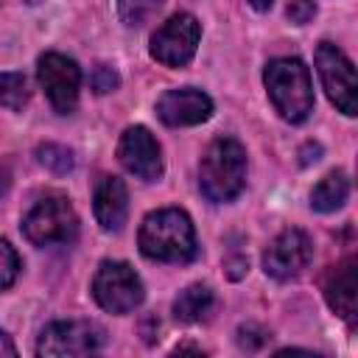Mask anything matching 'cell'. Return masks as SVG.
<instances>
[{
    "label": "cell",
    "mask_w": 358,
    "mask_h": 358,
    "mask_svg": "<svg viewBox=\"0 0 358 358\" xmlns=\"http://www.w3.org/2000/svg\"><path fill=\"white\" fill-rule=\"evenodd\" d=\"M137 243L148 260L159 263H190L199 255L193 221L185 210L176 207L148 213L140 227Z\"/></svg>",
    "instance_id": "cell-1"
},
{
    "label": "cell",
    "mask_w": 358,
    "mask_h": 358,
    "mask_svg": "<svg viewBox=\"0 0 358 358\" xmlns=\"http://www.w3.org/2000/svg\"><path fill=\"white\" fill-rule=\"evenodd\" d=\"M246 185V151L235 137H218L199 162V187L210 201H232Z\"/></svg>",
    "instance_id": "cell-2"
},
{
    "label": "cell",
    "mask_w": 358,
    "mask_h": 358,
    "mask_svg": "<svg viewBox=\"0 0 358 358\" xmlns=\"http://www.w3.org/2000/svg\"><path fill=\"white\" fill-rule=\"evenodd\" d=\"M263 81H266V90H268V98H271L274 109L285 120L302 123L313 112L310 73L299 59L285 56V59L268 62L266 73H263Z\"/></svg>",
    "instance_id": "cell-3"
},
{
    "label": "cell",
    "mask_w": 358,
    "mask_h": 358,
    "mask_svg": "<svg viewBox=\"0 0 358 358\" xmlns=\"http://www.w3.org/2000/svg\"><path fill=\"white\" fill-rule=\"evenodd\" d=\"M22 235L34 246L70 243L78 235V215L67 201V196L50 193L39 199L22 218Z\"/></svg>",
    "instance_id": "cell-4"
},
{
    "label": "cell",
    "mask_w": 358,
    "mask_h": 358,
    "mask_svg": "<svg viewBox=\"0 0 358 358\" xmlns=\"http://www.w3.org/2000/svg\"><path fill=\"white\" fill-rule=\"evenodd\" d=\"M95 302L109 313H129L143 302V282L123 260H103L92 280Z\"/></svg>",
    "instance_id": "cell-5"
},
{
    "label": "cell",
    "mask_w": 358,
    "mask_h": 358,
    "mask_svg": "<svg viewBox=\"0 0 358 358\" xmlns=\"http://www.w3.org/2000/svg\"><path fill=\"white\" fill-rule=\"evenodd\" d=\"M316 70H319V78H322V87H324L327 98L344 115H355L358 112L355 67L344 56V50L336 48V45H330V42H322L316 48Z\"/></svg>",
    "instance_id": "cell-6"
},
{
    "label": "cell",
    "mask_w": 358,
    "mask_h": 358,
    "mask_svg": "<svg viewBox=\"0 0 358 358\" xmlns=\"http://www.w3.org/2000/svg\"><path fill=\"white\" fill-rule=\"evenodd\" d=\"M199 20L193 14H173L151 36V56L165 67H185L199 48Z\"/></svg>",
    "instance_id": "cell-7"
},
{
    "label": "cell",
    "mask_w": 358,
    "mask_h": 358,
    "mask_svg": "<svg viewBox=\"0 0 358 358\" xmlns=\"http://www.w3.org/2000/svg\"><path fill=\"white\" fill-rule=\"evenodd\" d=\"M36 76H39V84H42L50 106L59 115H70L78 103V90H81L78 64L62 53H45V56H39Z\"/></svg>",
    "instance_id": "cell-8"
},
{
    "label": "cell",
    "mask_w": 358,
    "mask_h": 358,
    "mask_svg": "<svg viewBox=\"0 0 358 358\" xmlns=\"http://www.w3.org/2000/svg\"><path fill=\"white\" fill-rule=\"evenodd\" d=\"M313 260V241L302 229L280 232L268 249L263 252V268L274 280H294L299 277Z\"/></svg>",
    "instance_id": "cell-9"
},
{
    "label": "cell",
    "mask_w": 358,
    "mask_h": 358,
    "mask_svg": "<svg viewBox=\"0 0 358 358\" xmlns=\"http://www.w3.org/2000/svg\"><path fill=\"white\" fill-rule=\"evenodd\" d=\"M103 336L90 322H53L42 330L36 352L48 358H64V355H90L101 347Z\"/></svg>",
    "instance_id": "cell-10"
},
{
    "label": "cell",
    "mask_w": 358,
    "mask_h": 358,
    "mask_svg": "<svg viewBox=\"0 0 358 358\" xmlns=\"http://www.w3.org/2000/svg\"><path fill=\"white\" fill-rule=\"evenodd\" d=\"M117 159L131 176L143 182H157L162 176V151L145 126H129L120 134Z\"/></svg>",
    "instance_id": "cell-11"
},
{
    "label": "cell",
    "mask_w": 358,
    "mask_h": 358,
    "mask_svg": "<svg viewBox=\"0 0 358 358\" xmlns=\"http://www.w3.org/2000/svg\"><path fill=\"white\" fill-rule=\"evenodd\" d=\"M157 115L165 126H196L204 123L213 115V101L201 90L182 87V90H168L157 101Z\"/></svg>",
    "instance_id": "cell-12"
},
{
    "label": "cell",
    "mask_w": 358,
    "mask_h": 358,
    "mask_svg": "<svg viewBox=\"0 0 358 358\" xmlns=\"http://www.w3.org/2000/svg\"><path fill=\"white\" fill-rule=\"evenodd\" d=\"M324 299L327 305L347 319L350 324L355 322V310H358V280H355V257H344L341 263H336L327 277H324Z\"/></svg>",
    "instance_id": "cell-13"
},
{
    "label": "cell",
    "mask_w": 358,
    "mask_h": 358,
    "mask_svg": "<svg viewBox=\"0 0 358 358\" xmlns=\"http://www.w3.org/2000/svg\"><path fill=\"white\" fill-rule=\"evenodd\" d=\"M92 210H95V218H98L101 229L117 232L126 224V215H129V193H126L123 179L103 176L98 182V187H95Z\"/></svg>",
    "instance_id": "cell-14"
},
{
    "label": "cell",
    "mask_w": 358,
    "mask_h": 358,
    "mask_svg": "<svg viewBox=\"0 0 358 358\" xmlns=\"http://www.w3.org/2000/svg\"><path fill=\"white\" fill-rule=\"evenodd\" d=\"M350 196V179L344 171H330L310 193V207L319 213H333L338 210Z\"/></svg>",
    "instance_id": "cell-15"
},
{
    "label": "cell",
    "mask_w": 358,
    "mask_h": 358,
    "mask_svg": "<svg viewBox=\"0 0 358 358\" xmlns=\"http://www.w3.org/2000/svg\"><path fill=\"white\" fill-rule=\"evenodd\" d=\"M213 305H215V296H213V291L207 285H190L173 299V316L179 322H187V324L190 322H201V319L210 316Z\"/></svg>",
    "instance_id": "cell-16"
},
{
    "label": "cell",
    "mask_w": 358,
    "mask_h": 358,
    "mask_svg": "<svg viewBox=\"0 0 358 358\" xmlns=\"http://www.w3.org/2000/svg\"><path fill=\"white\" fill-rule=\"evenodd\" d=\"M36 162L45 165L53 173H70L73 165H76L73 151L64 148V145H59V143H42V145H36Z\"/></svg>",
    "instance_id": "cell-17"
},
{
    "label": "cell",
    "mask_w": 358,
    "mask_h": 358,
    "mask_svg": "<svg viewBox=\"0 0 358 358\" xmlns=\"http://www.w3.org/2000/svg\"><path fill=\"white\" fill-rule=\"evenodd\" d=\"M0 103L8 109H22L28 103V84L22 73H0Z\"/></svg>",
    "instance_id": "cell-18"
},
{
    "label": "cell",
    "mask_w": 358,
    "mask_h": 358,
    "mask_svg": "<svg viewBox=\"0 0 358 358\" xmlns=\"http://www.w3.org/2000/svg\"><path fill=\"white\" fill-rule=\"evenodd\" d=\"M162 6V0H117V8H120V20L129 25V28H140L145 25L157 8Z\"/></svg>",
    "instance_id": "cell-19"
},
{
    "label": "cell",
    "mask_w": 358,
    "mask_h": 358,
    "mask_svg": "<svg viewBox=\"0 0 358 358\" xmlns=\"http://www.w3.org/2000/svg\"><path fill=\"white\" fill-rule=\"evenodd\" d=\"M20 274V257L17 252L8 246V241L0 238V291H6Z\"/></svg>",
    "instance_id": "cell-20"
},
{
    "label": "cell",
    "mask_w": 358,
    "mask_h": 358,
    "mask_svg": "<svg viewBox=\"0 0 358 358\" xmlns=\"http://www.w3.org/2000/svg\"><path fill=\"white\" fill-rule=\"evenodd\" d=\"M90 81H92V90H95L98 95H106V92H115V90H117L120 76H117L115 67H109V64H95Z\"/></svg>",
    "instance_id": "cell-21"
},
{
    "label": "cell",
    "mask_w": 358,
    "mask_h": 358,
    "mask_svg": "<svg viewBox=\"0 0 358 358\" xmlns=\"http://www.w3.org/2000/svg\"><path fill=\"white\" fill-rule=\"evenodd\" d=\"M238 341H241L243 350H257V347H263L268 341V333L260 330V327H255V324H243L238 330Z\"/></svg>",
    "instance_id": "cell-22"
},
{
    "label": "cell",
    "mask_w": 358,
    "mask_h": 358,
    "mask_svg": "<svg viewBox=\"0 0 358 358\" xmlns=\"http://www.w3.org/2000/svg\"><path fill=\"white\" fill-rule=\"evenodd\" d=\"M313 14H316V3H313V0H291V3H288V17H291V22H296V25L310 22Z\"/></svg>",
    "instance_id": "cell-23"
},
{
    "label": "cell",
    "mask_w": 358,
    "mask_h": 358,
    "mask_svg": "<svg viewBox=\"0 0 358 358\" xmlns=\"http://www.w3.org/2000/svg\"><path fill=\"white\" fill-rule=\"evenodd\" d=\"M0 355H8V358H14V355H17V347L11 344V338H8L3 330H0Z\"/></svg>",
    "instance_id": "cell-24"
},
{
    "label": "cell",
    "mask_w": 358,
    "mask_h": 358,
    "mask_svg": "<svg viewBox=\"0 0 358 358\" xmlns=\"http://www.w3.org/2000/svg\"><path fill=\"white\" fill-rule=\"evenodd\" d=\"M8 185H11V173H8V168H6V165H0V199L6 196Z\"/></svg>",
    "instance_id": "cell-25"
},
{
    "label": "cell",
    "mask_w": 358,
    "mask_h": 358,
    "mask_svg": "<svg viewBox=\"0 0 358 358\" xmlns=\"http://www.w3.org/2000/svg\"><path fill=\"white\" fill-rule=\"evenodd\" d=\"M249 3H252L255 8H260V11H266V8H271V3H274V0H249Z\"/></svg>",
    "instance_id": "cell-26"
}]
</instances>
